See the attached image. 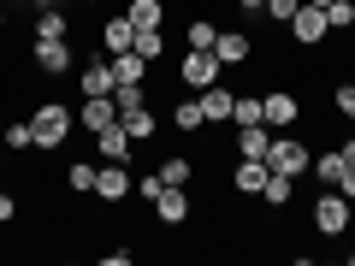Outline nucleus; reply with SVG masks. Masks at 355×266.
<instances>
[{
	"instance_id": "f257e3e1",
	"label": "nucleus",
	"mask_w": 355,
	"mask_h": 266,
	"mask_svg": "<svg viewBox=\"0 0 355 266\" xmlns=\"http://www.w3.org/2000/svg\"><path fill=\"white\" fill-rule=\"evenodd\" d=\"M30 130H36V148H65L71 142V107L65 101H36Z\"/></svg>"
},
{
	"instance_id": "f03ea898",
	"label": "nucleus",
	"mask_w": 355,
	"mask_h": 266,
	"mask_svg": "<svg viewBox=\"0 0 355 266\" xmlns=\"http://www.w3.org/2000/svg\"><path fill=\"white\" fill-rule=\"evenodd\" d=\"M349 195L343 190H320L314 195V207H308V225L320 231V237H343V231H349Z\"/></svg>"
},
{
	"instance_id": "7ed1b4c3",
	"label": "nucleus",
	"mask_w": 355,
	"mask_h": 266,
	"mask_svg": "<svg viewBox=\"0 0 355 266\" xmlns=\"http://www.w3.org/2000/svg\"><path fill=\"white\" fill-rule=\"evenodd\" d=\"M308 160H314V148H308L302 136H291V130H279L272 148H266V166H272V172H291V177H308Z\"/></svg>"
},
{
	"instance_id": "20e7f679",
	"label": "nucleus",
	"mask_w": 355,
	"mask_h": 266,
	"mask_svg": "<svg viewBox=\"0 0 355 266\" xmlns=\"http://www.w3.org/2000/svg\"><path fill=\"white\" fill-rule=\"evenodd\" d=\"M219 71H225V65L214 60V48H184V60H178V83H184V89L219 83Z\"/></svg>"
},
{
	"instance_id": "39448f33",
	"label": "nucleus",
	"mask_w": 355,
	"mask_h": 266,
	"mask_svg": "<svg viewBox=\"0 0 355 266\" xmlns=\"http://www.w3.org/2000/svg\"><path fill=\"white\" fill-rule=\"evenodd\" d=\"M331 36V24H326V6H296V18H291V42L296 48H320V42Z\"/></svg>"
},
{
	"instance_id": "423d86ee",
	"label": "nucleus",
	"mask_w": 355,
	"mask_h": 266,
	"mask_svg": "<svg viewBox=\"0 0 355 266\" xmlns=\"http://www.w3.org/2000/svg\"><path fill=\"white\" fill-rule=\"evenodd\" d=\"M130 190H137V184H130V172H125V160H107V166H95V202H130Z\"/></svg>"
},
{
	"instance_id": "0eeeda50",
	"label": "nucleus",
	"mask_w": 355,
	"mask_h": 266,
	"mask_svg": "<svg viewBox=\"0 0 355 266\" xmlns=\"http://www.w3.org/2000/svg\"><path fill=\"white\" fill-rule=\"evenodd\" d=\"M261 113H266V125H272V130H291L296 118H302V101H296L291 89H266V95H261Z\"/></svg>"
},
{
	"instance_id": "6e6552de",
	"label": "nucleus",
	"mask_w": 355,
	"mask_h": 266,
	"mask_svg": "<svg viewBox=\"0 0 355 266\" xmlns=\"http://www.w3.org/2000/svg\"><path fill=\"white\" fill-rule=\"evenodd\" d=\"M196 107H202V118H207V125H231L237 89H225V83H207V89H196Z\"/></svg>"
},
{
	"instance_id": "1a4fd4ad",
	"label": "nucleus",
	"mask_w": 355,
	"mask_h": 266,
	"mask_svg": "<svg viewBox=\"0 0 355 266\" xmlns=\"http://www.w3.org/2000/svg\"><path fill=\"white\" fill-rule=\"evenodd\" d=\"M214 60L225 65V71H231V65H249V60H254V36H249V30H219Z\"/></svg>"
},
{
	"instance_id": "9d476101",
	"label": "nucleus",
	"mask_w": 355,
	"mask_h": 266,
	"mask_svg": "<svg viewBox=\"0 0 355 266\" xmlns=\"http://www.w3.org/2000/svg\"><path fill=\"white\" fill-rule=\"evenodd\" d=\"M30 60H36V71H42V77H65L77 53L65 48V42H36V48H30Z\"/></svg>"
},
{
	"instance_id": "9b49d317",
	"label": "nucleus",
	"mask_w": 355,
	"mask_h": 266,
	"mask_svg": "<svg viewBox=\"0 0 355 266\" xmlns=\"http://www.w3.org/2000/svg\"><path fill=\"white\" fill-rule=\"evenodd\" d=\"M101 48L107 53H130V48H137V24H130V12H113L101 24Z\"/></svg>"
},
{
	"instance_id": "f8f14e48",
	"label": "nucleus",
	"mask_w": 355,
	"mask_h": 266,
	"mask_svg": "<svg viewBox=\"0 0 355 266\" xmlns=\"http://www.w3.org/2000/svg\"><path fill=\"white\" fill-rule=\"evenodd\" d=\"M254 202H266L272 213H284V207L296 202V177H291V172H266V184H261V195H254Z\"/></svg>"
},
{
	"instance_id": "ddd939ff",
	"label": "nucleus",
	"mask_w": 355,
	"mask_h": 266,
	"mask_svg": "<svg viewBox=\"0 0 355 266\" xmlns=\"http://www.w3.org/2000/svg\"><path fill=\"white\" fill-rule=\"evenodd\" d=\"M266 172H272L266 160H249V154H243V160H237V172H231V190H237V195H261Z\"/></svg>"
},
{
	"instance_id": "4468645a",
	"label": "nucleus",
	"mask_w": 355,
	"mask_h": 266,
	"mask_svg": "<svg viewBox=\"0 0 355 266\" xmlns=\"http://www.w3.org/2000/svg\"><path fill=\"white\" fill-rule=\"evenodd\" d=\"M154 213H160L166 225H184V219H190V195L178 190V184H166V190L154 195Z\"/></svg>"
},
{
	"instance_id": "2eb2a0df",
	"label": "nucleus",
	"mask_w": 355,
	"mask_h": 266,
	"mask_svg": "<svg viewBox=\"0 0 355 266\" xmlns=\"http://www.w3.org/2000/svg\"><path fill=\"white\" fill-rule=\"evenodd\" d=\"M107 125H119L113 95H83V130H107Z\"/></svg>"
},
{
	"instance_id": "dca6fc26",
	"label": "nucleus",
	"mask_w": 355,
	"mask_h": 266,
	"mask_svg": "<svg viewBox=\"0 0 355 266\" xmlns=\"http://www.w3.org/2000/svg\"><path fill=\"white\" fill-rule=\"evenodd\" d=\"M113 60H83V95H113Z\"/></svg>"
},
{
	"instance_id": "f3484780",
	"label": "nucleus",
	"mask_w": 355,
	"mask_h": 266,
	"mask_svg": "<svg viewBox=\"0 0 355 266\" xmlns=\"http://www.w3.org/2000/svg\"><path fill=\"white\" fill-rule=\"evenodd\" d=\"M266 148H272V125H243V130H237V154L266 160Z\"/></svg>"
},
{
	"instance_id": "a211bd4d",
	"label": "nucleus",
	"mask_w": 355,
	"mask_h": 266,
	"mask_svg": "<svg viewBox=\"0 0 355 266\" xmlns=\"http://www.w3.org/2000/svg\"><path fill=\"white\" fill-rule=\"evenodd\" d=\"M65 36H71V18L53 6H36V42H65Z\"/></svg>"
},
{
	"instance_id": "6ab92c4d",
	"label": "nucleus",
	"mask_w": 355,
	"mask_h": 266,
	"mask_svg": "<svg viewBox=\"0 0 355 266\" xmlns=\"http://www.w3.org/2000/svg\"><path fill=\"white\" fill-rule=\"evenodd\" d=\"M119 125L130 130V142H148L160 130V118H154V107H130V113H119Z\"/></svg>"
},
{
	"instance_id": "aec40b11",
	"label": "nucleus",
	"mask_w": 355,
	"mask_h": 266,
	"mask_svg": "<svg viewBox=\"0 0 355 266\" xmlns=\"http://www.w3.org/2000/svg\"><path fill=\"white\" fill-rule=\"evenodd\" d=\"M95 148H101L107 160H130V130H125V125H107V130H95Z\"/></svg>"
},
{
	"instance_id": "412c9836",
	"label": "nucleus",
	"mask_w": 355,
	"mask_h": 266,
	"mask_svg": "<svg viewBox=\"0 0 355 266\" xmlns=\"http://www.w3.org/2000/svg\"><path fill=\"white\" fill-rule=\"evenodd\" d=\"M107 60H113V77H119V83H142V77H148V60H142L137 48H130V53H107Z\"/></svg>"
},
{
	"instance_id": "4be33fe9",
	"label": "nucleus",
	"mask_w": 355,
	"mask_h": 266,
	"mask_svg": "<svg viewBox=\"0 0 355 266\" xmlns=\"http://www.w3.org/2000/svg\"><path fill=\"white\" fill-rule=\"evenodd\" d=\"M308 177H314V184H326V190H338V177H343V154H314V160H308Z\"/></svg>"
},
{
	"instance_id": "5701e85b",
	"label": "nucleus",
	"mask_w": 355,
	"mask_h": 266,
	"mask_svg": "<svg viewBox=\"0 0 355 266\" xmlns=\"http://www.w3.org/2000/svg\"><path fill=\"white\" fill-rule=\"evenodd\" d=\"M125 12H130V24H137V30H160L166 24V6H160V0H130Z\"/></svg>"
},
{
	"instance_id": "b1692460",
	"label": "nucleus",
	"mask_w": 355,
	"mask_h": 266,
	"mask_svg": "<svg viewBox=\"0 0 355 266\" xmlns=\"http://www.w3.org/2000/svg\"><path fill=\"white\" fill-rule=\"evenodd\" d=\"M190 177H196V166L184 160V154H172V160H160V184H178V190H190Z\"/></svg>"
},
{
	"instance_id": "393cba45",
	"label": "nucleus",
	"mask_w": 355,
	"mask_h": 266,
	"mask_svg": "<svg viewBox=\"0 0 355 266\" xmlns=\"http://www.w3.org/2000/svg\"><path fill=\"white\" fill-rule=\"evenodd\" d=\"M231 125H266V113H261V95H237V107H231Z\"/></svg>"
},
{
	"instance_id": "a878e982",
	"label": "nucleus",
	"mask_w": 355,
	"mask_h": 266,
	"mask_svg": "<svg viewBox=\"0 0 355 266\" xmlns=\"http://www.w3.org/2000/svg\"><path fill=\"white\" fill-rule=\"evenodd\" d=\"M172 125H178V136H190V130H202L207 118H202V107H196V101H178L172 107Z\"/></svg>"
},
{
	"instance_id": "bb28decb",
	"label": "nucleus",
	"mask_w": 355,
	"mask_h": 266,
	"mask_svg": "<svg viewBox=\"0 0 355 266\" xmlns=\"http://www.w3.org/2000/svg\"><path fill=\"white\" fill-rule=\"evenodd\" d=\"M184 42H190V48H214L219 24H214V18H190V36H184Z\"/></svg>"
},
{
	"instance_id": "cd10ccee",
	"label": "nucleus",
	"mask_w": 355,
	"mask_h": 266,
	"mask_svg": "<svg viewBox=\"0 0 355 266\" xmlns=\"http://www.w3.org/2000/svg\"><path fill=\"white\" fill-rule=\"evenodd\" d=\"M113 107H119V113H130V107H148L142 83H113Z\"/></svg>"
},
{
	"instance_id": "c85d7f7f",
	"label": "nucleus",
	"mask_w": 355,
	"mask_h": 266,
	"mask_svg": "<svg viewBox=\"0 0 355 266\" xmlns=\"http://www.w3.org/2000/svg\"><path fill=\"white\" fill-rule=\"evenodd\" d=\"M65 184H71L77 195H95V166H89V160H77L71 172H65Z\"/></svg>"
},
{
	"instance_id": "c756f323",
	"label": "nucleus",
	"mask_w": 355,
	"mask_h": 266,
	"mask_svg": "<svg viewBox=\"0 0 355 266\" xmlns=\"http://www.w3.org/2000/svg\"><path fill=\"white\" fill-rule=\"evenodd\" d=\"M326 24L331 30H355V0H331V6H326Z\"/></svg>"
},
{
	"instance_id": "7c9ffc66",
	"label": "nucleus",
	"mask_w": 355,
	"mask_h": 266,
	"mask_svg": "<svg viewBox=\"0 0 355 266\" xmlns=\"http://www.w3.org/2000/svg\"><path fill=\"white\" fill-rule=\"evenodd\" d=\"M296 6H302V0H266V6H261V18H266V24H291V18H296Z\"/></svg>"
},
{
	"instance_id": "2f4dec72",
	"label": "nucleus",
	"mask_w": 355,
	"mask_h": 266,
	"mask_svg": "<svg viewBox=\"0 0 355 266\" xmlns=\"http://www.w3.org/2000/svg\"><path fill=\"white\" fill-rule=\"evenodd\" d=\"M6 148H18V154L36 148V130H30V118H24V125H6Z\"/></svg>"
},
{
	"instance_id": "473e14b6",
	"label": "nucleus",
	"mask_w": 355,
	"mask_h": 266,
	"mask_svg": "<svg viewBox=\"0 0 355 266\" xmlns=\"http://www.w3.org/2000/svg\"><path fill=\"white\" fill-rule=\"evenodd\" d=\"M137 53H142V60H160V53H166V36H160V30H137Z\"/></svg>"
},
{
	"instance_id": "72a5a7b5",
	"label": "nucleus",
	"mask_w": 355,
	"mask_h": 266,
	"mask_svg": "<svg viewBox=\"0 0 355 266\" xmlns=\"http://www.w3.org/2000/svg\"><path fill=\"white\" fill-rule=\"evenodd\" d=\"M331 107H338V113L355 125V83H338V89H331Z\"/></svg>"
},
{
	"instance_id": "f704fd0d",
	"label": "nucleus",
	"mask_w": 355,
	"mask_h": 266,
	"mask_svg": "<svg viewBox=\"0 0 355 266\" xmlns=\"http://www.w3.org/2000/svg\"><path fill=\"white\" fill-rule=\"evenodd\" d=\"M166 190V184H160V172H148V177H137V195H142V202H154V195H160Z\"/></svg>"
},
{
	"instance_id": "c9c22d12",
	"label": "nucleus",
	"mask_w": 355,
	"mask_h": 266,
	"mask_svg": "<svg viewBox=\"0 0 355 266\" xmlns=\"http://www.w3.org/2000/svg\"><path fill=\"white\" fill-rule=\"evenodd\" d=\"M12 219H18V195L0 190V225H12Z\"/></svg>"
},
{
	"instance_id": "e433bc0d",
	"label": "nucleus",
	"mask_w": 355,
	"mask_h": 266,
	"mask_svg": "<svg viewBox=\"0 0 355 266\" xmlns=\"http://www.w3.org/2000/svg\"><path fill=\"white\" fill-rule=\"evenodd\" d=\"M338 190H343V195H349V202H355V166H343V177H338Z\"/></svg>"
},
{
	"instance_id": "4c0bfd02",
	"label": "nucleus",
	"mask_w": 355,
	"mask_h": 266,
	"mask_svg": "<svg viewBox=\"0 0 355 266\" xmlns=\"http://www.w3.org/2000/svg\"><path fill=\"white\" fill-rule=\"evenodd\" d=\"M237 6H243L249 18H261V6H266V0H237Z\"/></svg>"
},
{
	"instance_id": "58836bf2",
	"label": "nucleus",
	"mask_w": 355,
	"mask_h": 266,
	"mask_svg": "<svg viewBox=\"0 0 355 266\" xmlns=\"http://www.w3.org/2000/svg\"><path fill=\"white\" fill-rule=\"evenodd\" d=\"M338 154H343V166H355V136H349V142H343V148H338Z\"/></svg>"
},
{
	"instance_id": "ea45409f",
	"label": "nucleus",
	"mask_w": 355,
	"mask_h": 266,
	"mask_svg": "<svg viewBox=\"0 0 355 266\" xmlns=\"http://www.w3.org/2000/svg\"><path fill=\"white\" fill-rule=\"evenodd\" d=\"M24 6H30V12H36V6H53V0H24Z\"/></svg>"
},
{
	"instance_id": "a19ab883",
	"label": "nucleus",
	"mask_w": 355,
	"mask_h": 266,
	"mask_svg": "<svg viewBox=\"0 0 355 266\" xmlns=\"http://www.w3.org/2000/svg\"><path fill=\"white\" fill-rule=\"evenodd\" d=\"M0 148H6V125H0Z\"/></svg>"
},
{
	"instance_id": "79ce46f5",
	"label": "nucleus",
	"mask_w": 355,
	"mask_h": 266,
	"mask_svg": "<svg viewBox=\"0 0 355 266\" xmlns=\"http://www.w3.org/2000/svg\"><path fill=\"white\" fill-rule=\"evenodd\" d=\"M308 6H331V0H308Z\"/></svg>"
},
{
	"instance_id": "37998d69",
	"label": "nucleus",
	"mask_w": 355,
	"mask_h": 266,
	"mask_svg": "<svg viewBox=\"0 0 355 266\" xmlns=\"http://www.w3.org/2000/svg\"><path fill=\"white\" fill-rule=\"evenodd\" d=\"M349 266H355V254H349Z\"/></svg>"
}]
</instances>
